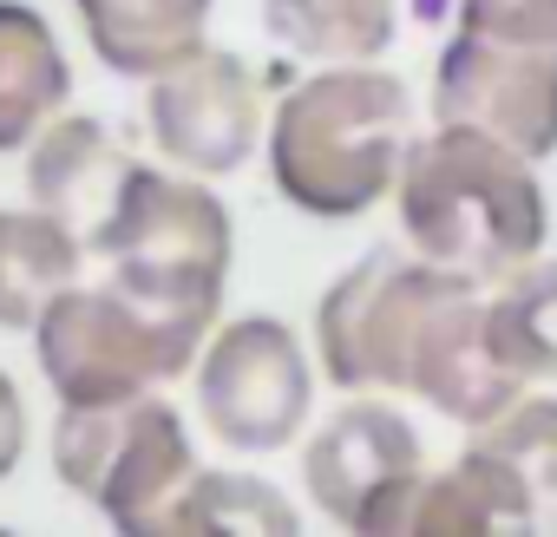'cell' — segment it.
Returning <instances> with one entry per match:
<instances>
[{
    "mask_svg": "<svg viewBox=\"0 0 557 537\" xmlns=\"http://www.w3.org/2000/svg\"><path fill=\"white\" fill-rule=\"evenodd\" d=\"M86 242L53 210H0V328H34L60 289H73Z\"/></svg>",
    "mask_w": 557,
    "mask_h": 537,
    "instance_id": "obj_15",
    "label": "cell"
},
{
    "mask_svg": "<svg viewBox=\"0 0 557 537\" xmlns=\"http://www.w3.org/2000/svg\"><path fill=\"white\" fill-rule=\"evenodd\" d=\"M99 66L119 79H158L184 53L203 47L210 8L216 0H73Z\"/></svg>",
    "mask_w": 557,
    "mask_h": 537,
    "instance_id": "obj_12",
    "label": "cell"
},
{
    "mask_svg": "<svg viewBox=\"0 0 557 537\" xmlns=\"http://www.w3.org/2000/svg\"><path fill=\"white\" fill-rule=\"evenodd\" d=\"M21 452H27V407H21L14 380L0 374V478L21 465Z\"/></svg>",
    "mask_w": 557,
    "mask_h": 537,
    "instance_id": "obj_21",
    "label": "cell"
},
{
    "mask_svg": "<svg viewBox=\"0 0 557 537\" xmlns=\"http://www.w3.org/2000/svg\"><path fill=\"white\" fill-rule=\"evenodd\" d=\"M485 452H498L537 498H557V400L550 394H518L505 413L472 426Z\"/></svg>",
    "mask_w": 557,
    "mask_h": 537,
    "instance_id": "obj_19",
    "label": "cell"
},
{
    "mask_svg": "<svg viewBox=\"0 0 557 537\" xmlns=\"http://www.w3.org/2000/svg\"><path fill=\"white\" fill-rule=\"evenodd\" d=\"M73 92V66L47 14L0 0V151H27Z\"/></svg>",
    "mask_w": 557,
    "mask_h": 537,
    "instance_id": "obj_13",
    "label": "cell"
},
{
    "mask_svg": "<svg viewBox=\"0 0 557 537\" xmlns=\"http://www.w3.org/2000/svg\"><path fill=\"white\" fill-rule=\"evenodd\" d=\"M309 498L361 537H400L413 524V498L426 485L420 433L387 400H348L302 452Z\"/></svg>",
    "mask_w": 557,
    "mask_h": 537,
    "instance_id": "obj_8",
    "label": "cell"
},
{
    "mask_svg": "<svg viewBox=\"0 0 557 537\" xmlns=\"http://www.w3.org/2000/svg\"><path fill=\"white\" fill-rule=\"evenodd\" d=\"M492 348L518 380H557V255L524 262L492 296Z\"/></svg>",
    "mask_w": 557,
    "mask_h": 537,
    "instance_id": "obj_17",
    "label": "cell"
},
{
    "mask_svg": "<svg viewBox=\"0 0 557 537\" xmlns=\"http://www.w3.org/2000/svg\"><path fill=\"white\" fill-rule=\"evenodd\" d=\"M537 158L472 132L440 125L407 145L400 164V229L426 262H446L472 283H505L537 262L550 236V203L531 171Z\"/></svg>",
    "mask_w": 557,
    "mask_h": 537,
    "instance_id": "obj_2",
    "label": "cell"
},
{
    "mask_svg": "<svg viewBox=\"0 0 557 537\" xmlns=\"http://www.w3.org/2000/svg\"><path fill=\"white\" fill-rule=\"evenodd\" d=\"M203 341H210V328L151 309L125 283H106V289H79L73 283L34 322L40 374L53 380L60 407H119V400H138V394L190 374L197 354H203Z\"/></svg>",
    "mask_w": 557,
    "mask_h": 537,
    "instance_id": "obj_4",
    "label": "cell"
},
{
    "mask_svg": "<svg viewBox=\"0 0 557 537\" xmlns=\"http://www.w3.org/2000/svg\"><path fill=\"white\" fill-rule=\"evenodd\" d=\"M413 99L381 66H322L296 79L269 118V177L302 216H368L407 164Z\"/></svg>",
    "mask_w": 557,
    "mask_h": 537,
    "instance_id": "obj_3",
    "label": "cell"
},
{
    "mask_svg": "<svg viewBox=\"0 0 557 537\" xmlns=\"http://www.w3.org/2000/svg\"><path fill=\"white\" fill-rule=\"evenodd\" d=\"M400 0H262V27L302 60L368 66L394 40Z\"/></svg>",
    "mask_w": 557,
    "mask_h": 537,
    "instance_id": "obj_16",
    "label": "cell"
},
{
    "mask_svg": "<svg viewBox=\"0 0 557 537\" xmlns=\"http://www.w3.org/2000/svg\"><path fill=\"white\" fill-rule=\"evenodd\" d=\"M145 125H151V145L177 171H190V177H230L262 145V125H269L262 79L236 53L197 47V53H184L177 66H164L151 79Z\"/></svg>",
    "mask_w": 557,
    "mask_h": 537,
    "instance_id": "obj_10",
    "label": "cell"
},
{
    "mask_svg": "<svg viewBox=\"0 0 557 537\" xmlns=\"http://www.w3.org/2000/svg\"><path fill=\"white\" fill-rule=\"evenodd\" d=\"M315 407L302 341L275 315L223 322L197 354V413L230 452H283Z\"/></svg>",
    "mask_w": 557,
    "mask_h": 537,
    "instance_id": "obj_7",
    "label": "cell"
},
{
    "mask_svg": "<svg viewBox=\"0 0 557 537\" xmlns=\"http://www.w3.org/2000/svg\"><path fill=\"white\" fill-rule=\"evenodd\" d=\"M177 530H262V537H296V504L269 478L249 472H197L190 498L177 504Z\"/></svg>",
    "mask_w": 557,
    "mask_h": 537,
    "instance_id": "obj_18",
    "label": "cell"
},
{
    "mask_svg": "<svg viewBox=\"0 0 557 537\" xmlns=\"http://www.w3.org/2000/svg\"><path fill=\"white\" fill-rule=\"evenodd\" d=\"M459 14H466V27H479V34L557 47V0H459Z\"/></svg>",
    "mask_w": 557,
    "mask_h": 537,
    "instance_id": "obj_20",
    "label": "cell"
},
{
    "mask_svg": "<svg viewBox=\"0 0 557 537\" xmlns=\"http://www.w3.org/2000/svg\"><path fill=\"white\" fill-rule=\"evenodd\" d=\"M537 504L544 498L498 452H485L479 439H466V452L446 472H426L407 530H531Z\"/></svg>",
    "mask_w": 557,
    "mask_h": 537,
    "instance_id": "obj_14",
    "label": "cell"
},
{
    "mask_svg": "<svg viewBox=\"0 0 557 537\" xmlns=\"http://www.w3.org/2000/svg\"><path fill=\"white\" fill-rule=\"evenodd\" d=\"M322 374L348 394L400 387L453 426H485L518 400V374L492 348V296L420 249H368L315 309Z\"/></svg>",
    "mask_w": 557,
    "mask_h": 537,
    "instance_id": "obj_1",
    "label": "cell"
},
{
    "mask_svg": "<svg viewBox=\"0 0 557 537\" xmlns=\"http://www.w3.org/2000/svg\"><path fill=\"white\" fill-rule=\"evenodd\" d=\"M132 171H138V158L99 118H53L27 145V190H34V203L53 210L86 242V255H99V242H106L125 190H132Z\"/></svg>",
    "mask_w": 557,
    "mask_h": 537,
    "instance_id": "obj_11",
    "label": "cell"
},
{
    "mask_svg": "<svg viewBox=\"0 0 557 537\" xmlns=\"http://www.w3.org/2000/svg\"><path fill=\"white\" fill-rule=\"evenodd\" d=\"M433 112L440 125H472L524 158H550L557 151V47L466 27L440 53Z\"/></svg>",
    "mask_w": 557,
    "mask_h": 537,
    "instance_id": "obj_9",
    "label": "cell"
},
{
    "mask_svg": "<svg viewBox=\"0 0 557 537\" xmlns=\"http://www.w3.org/2000/svg\"><path fill=\"white\" fill-rule=\"evenodd\" d=\"M230 249H236L230 210L216 203V190L203 177H171L151 164L132 171V190L99 242V255L112 262V283L197 328H216Z\"/></svg>",
    "mask_w": 557,
    "mask_h": 537,
    "instance_id": "obj_6",
    "label": "cell"
},
{
    "mask_svg": "<svg viewBox=\"0 0 557 537\" xmlns=\"http://www.w3.org/2000/svg\"><path fill=\"white\" fill-rule=\"evenodd\" d=\"M53 472L73 498L99 504L119 530L151 537L177 530V504L197 485V452L158 394L119 400V407H60L53 420Z\"/></svg>",
    "mask_w": 557,
    "mask_h": 537,
    "instance_id": "obj_5",
    "label": "cell"
}]
</instances>
